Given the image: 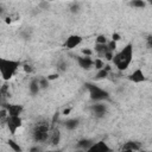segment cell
<instances>
[{"label":"cell","instance_id":"6da1fadb","mask_svg":"<svg viewBox=\"0 0 152 152\" xmlns=\"http://www.w3.org/2000/svg\"><path fill=\"white\" fill-rule=\"evenodd\" d=\"M132 59H133V45L132 44H127L112 58L113 63L120 71L126 70L129 66Z\"/></svg>","mask_w":152,"mask_h":152},{"label":"cell","instance_id":"7a4b0ae2","mask_svg":"<svg viewBox=\"0 0 152 152\" xmlns=\"http://www.w3.org/2000/svg\"><path fill=\"white\" fill-rule=\"evenodd\" d=\"M19 65H20L19 61L7 59V58L0 57V74H1V77L5 81L11 80L14 76V74L17 72V70L19 69Z\"/></svg>","mask_w":152,"mask_h":152},{"label":"cell","instance_id":"3957f363","mask_svg":"<svg viewBox=\"0 0 152 152\" xmlns=\"http://www.w3.org/2000/svg\"><path fill=\"white\" fill-rule=\"evenodd\" d=\"M86 86L89 90V95H90V99L93 101H102V100L109 99V94L104 89H102V88H100L93 83H86Z\"/></svg>","mask_w":152,"mask_h":152},{"label":"cell","instance_id":"277c9868","mask_svg":"<svg viewBox=\"0 0 152 152\" xmlns=\"http://www.w3.org/2000/svg\"><path fill=\"white\" fill-rule=\"evenodd\" d=\"M21 118L20 115H7L6 118V125L11 132V134H15L17 129L21 127Z\"/></svg>","mask_w":152,"mask_h":152},{"label":"cell","instance_id":"5b68a950","mask_svg":"<svg viewBox=\"0 0 152 152\" xmlns=\"http://www.w3.org/2000/svg\"><path fill=\"white\" fill-rule=\"evenodd\" d=\"M83 38L78 34H71L66 38V40L64 42V48L66 50H71V49H75L76 46H78L81 43H82Z\"/></svg>","mask_w":152,"mask_h":152},{"label":"cell","instance_id":"8992f818","mask_svg":"<svg viewBox=\"0 0 152 152\" xmlns=\"http://www.w3.org/2000/svg\"><path fill=\"white\" fill-rule=\"evenodd\" d=\"M90 112H91V114H93L95 118H97V119L103 118V116L106 115V113H107V106L103 104V103H95V104H91V106H90Z\"/></svg>","mask_w":152,"mask_h":152},{"label":"cell","instance_id":"52a82bcc","mask_svg":"<svg viewBox=\"0 0 152 152\" xmlns=\"http://www.w3.org/2000/svg\"><path fill=\"white\" fill-rule=\"evenodd\" d=\"M128 80L133 83H141V82H145L146 81V76L144 74V71L139 68L137 70H134L129 76H128Z\"/></svg>","mask_w":152,"mask_h":152},{"label":"cell","instance_id":"ba28073f","mask_svg":"<svg viewBox=\"0 0 152 152\" xmlns=\"http://www.w3.org/2000/svg\"><path fill=\"white\" fill-rule=\"evenodd\" d=\"M76 59H77V63H78V65H80L82 69L89 70L90 68H93L94 61L90 58V56H78Z\"/></svg>","mask_w":152,"mask_h":152},{"label":"cell","instance_id":"9c48e42d","mask_svg":"<svg viewBox=\"0 0 152 152\" xmlns=\"http://www.w3.org/2000/svg\"><path fill=\"white\" fill-rule=\"evenodd\" d=\"M49 132H50V131H49ZM49 132L33 129V132H32L33 140H34L36 142H46V141H48V138H49Z\"/></svg>","mask_w":152,"mask_h":152},{"label":"cell","instance_id":"30bf717a","mask_svg":"<svg viewBox=\"0 0 152 152\" xmlns=\"http://www.w3.org/2000/svg\"><path fill=\"white\" fill-rule=\"evenodd\" d=\"M88 151H90V152H107V151H110V147L104 141H99V142H94Z\"/></svg>","mask_w":152,"mask_h":152},{"label":"cell","instance_id":"8fae6325","mask_svg":"<svg viewBox=\"0 0 152 152\" xmlns=\"http://www.w3.org/2000/svg\"><path fill=\"white\" fill-rule=\"evenodd\" d=\"M59 140H61V132H59V129L53 128V129L51 131V133L49 132L48 141H49L51 145H53V146L58 145V144H59Z\"/></svg>","mask_w":152,"mask_h":152},{"label":"cell","instance_id":"7c38bea8","mask_svg":"<svg viewBox=\"0 0 152 152\" xmlns=\"http://www.w3.org/2000/svg\"><path fill=\"white\" fill-rule=\"evenodd\" d=\"M5 109L7 110L8 115H20L24 107L21 104H6Z\"/></svg>","mask_w":152,"mask_h":152},{"label":"cell","instance_id":"4fadbf2b","mask_svg":"<svg viewBox=\"0 0 152 152\" xmlns=\"http://www.w3.org/2000/svg\"><path fill=\"white\" fill-rule=\"evenodd\" d=\"M140 142L138 141H127L121 146L122 151H139L140 150Z\"/></svg>","mask_w":152,"mask_h":152},{"label":"cell","instance_id":"5bb4252c","mask_svg":"<svg viewBox=\"0 0 152 152\" xmlns=\"http://www.w3.org/2000/svg\"><path fill=\"white\" fill-rule=\"evenodd\" d=\"M28 90H30V94L31 95H37L39 91H40V87H39V84H38V80L37 78H34V80H32L31 82H30V84H28Z\"/></svg>","mask_w":152,"mask_h":152},{"label":"cell","instance_id":"9a60e30c","mask_svg":"<svg viewBox=\"0 0 152 152\" xmlns=\"http://www.w3.org/2000/svg\"><path fill=\"white\" fill-rule=\"evenodd\" d=\"M93 144H94V141H93V140H90V139H81V140L77 142V145H76V146H77L78 148H81V150L88 151Z\"/></svg>","mask_w":152,"mask_h":152},{"label":"cell","instance_id":"2e32d148","mask_svg":"<svg viewBox=\"0 0 152 152\" xmlns=\"http://www.w3.org/2000/svg\"><path fill=\"white\" fill-rule=\"evenodd\" d=\"M78 125H80V120L78 119H69V120H66L64 122V127L66 129H69V131H72V129L77 128Z\"/></svg>","mask_w":152,"mask_h":152},{"label":"cell","instance_id":"e0dca14e","mask_svg":"<svg viewBox=\"0 0 152 152\" xmlns=\"http://www.w3.org/2000/svg\"><path fill=\"white\" fill-rule=\"evenodd\" d=\"M95 51L100 55V56H103L106 51H108V46H107V43L106 44H97L95 45Z\"/></svg>","mask_w":152,"mask_h":152},{"label":"cell","instance_id":"ac0fdd59","mask_svg":"<svg viewBox=\"0 0 152 152\" xmlns=\"http://www.w3.org/2000/svg\"><path fill=\"white\" fill-rule=\"evenodd\" d=\"M129 6H132L134 8H145L146 2H145V0H131Z\"/></svg>","mask_w":152,"mask_h":152},{"label":"cell","instance_id":"d6986e66","mask_svg":"<svg viewBox=\"0 0 152 152\" xmlns=\"http://www.w3.org/2000/svg\"><path fill=\"white\" fill-rule=\"evenodd\" d=\"M49 80H48V77H39L38 78V84H39V87H40V90L42 89H48L49 88Z\"/></svg>","mask_w":152,"mask_h":152},{"label":"cell","instance_id":"ffe728a7","mask_svg":"<svg viewBox=\"0 0 152 152\" xmlns=\"http://www.w3.org/2000/svg\"><path fill=\"white\" fill-rule=\"evenodd\" d=\"M56 68H57V70H58V71H61V72H64V71L68 69V63H66L65 61L61 59V61H58V62H57V65H56Z\"/></svg>","mask_w":152,"mask_h":152},{"label":"cell","instance_id":"44dd1931","mask_svg":"<svg viewBox=\"0 0 152 152\" xmlns=\"http://www.w3.org/2000/svg\"><path fill=\"white\" fill-rule=\"evenodd\" d=\"M108 70H106L104 68H102V69H100V70H97V74H96V76H95V78L96 80H102V78H106L107 76H108Z\"/></svg>","mask_w":152,"mask_h":152},{"label":"cell","instance_id":"7402d4cb","mask_svg":"<svg viewBox=\"0 0 152 152\" xmlns=\"http://www.w3.org/2000/svg\"><path fill=\"white\" fill-rule=\"evenodd\" d=\"M7 144H8V146L13 150V151H15V152H20L21 151V147L14 141V140H12V139H8L7 140Z\"/></svg>","mask_w":152,"mask_h":152},{"label":"cell","instance_id":"603a6c76","mask_svg":"<svg viewBox=\"0 0 152 152\" xmlns=\"http://www.w3.org/2000/svg\"><path fill=\"white\" fill-rule=\"evenodd\" d=\"M69 10H70L71 13L76 14V13H78V12L81 11V5H80L78 2H72V4L69 6Z\"/></svg>","mask_w":152,"mask_h":152},{"label":"cell","instance_id":"cb8c5ba5","mask_svg":"<svg viewBox=\"0 0 152 152\" xmlns=\"http://www.w3.org/2000/svg\"><path fill=\"white\" fill-rule=\"evenodd\" d=\"M31 36H32V31L28 30V28H25V30H23V31L20 32V37H21L24 40H28V39L31 38Z\"/></svg>","mask_w":152,"mask_h":152},{"label":"cell","instance_id":"d4e9b609","mask_svg":"<svg viewBox=\"0 0 152 152\" xmlns=\"http://www.w3.org/2000/svg\"><path fill=\"white\" fill-rule=\"evenodd\" d=\"M93 65L95 66V69L100 70V69H102V68L104 66V63H103V61H102L101 58H96V59L94 61V64H93Z\"/></svg>","mask_w":152,"mask_h":152},{"label":"cell","instance_id":"484cf974","mask_svg":"<svg viewBox=\"0 0 152 152\" xmlns=\"http://www.w3.org/2000/svg\"><path fill=\"white\" fill-rule=\"evenodd\" d=\"M38 6H39L40 10H49L50 8V2L48 0H42Z\"/></svg>","mask_w":152,"mask_h":152},{"label":"cell","instance_id":"4316f807","mask_svg":"<svg viewBox=\"0 0 152 152\" xmlns=\"http://www.w3.org/2000/svg\"><path fill=\"white\" fill-rule=\"evenodd\" d=\"M96 43H97V44H106V43H107V38H106V36H104V34H100V36H97V38H96Z\"/></svg>","mask_w":152,"mask_h":152},{"label":"cell","instance_id":"83f0119b","mask_svg":"<svg viewBox=\"0 0 152 152\" xmlns=\"http://www.w3.org/2000/svg\"><path fill=\"white\" fill-rule=\"evenodd\" d=\"M107 46H108V50H110V51L114 52V50L116 49V42H114V40L107 42Z\"/></svg>","mask_w":152,"mask_h":152},{"label":"cell","instance_id":"f1b7e54d","mask_svg":"<svg viewBox=\"0 0 152 152\" xmlns=\"http://www.w3.org/2000/svg\"><path fill=\"white\" fill-rule=\"evenodd\" d=\"M113 56H114V53H113V51H110V50L106 51V52H104V55H103V57H104L107 61H112Z\"/></svg>","mask_w":152,"mask_h":152},{"label":"cell","instance_id":"f546056e","mask_svg":"<svg viewBox=\"0 0 152 152\" xmlns=\"http://www.w3.org/2000/svg\"><path fill=\"white\" fill-rule=\"evenodd\" d=\"M23 69H24V71H25L26 74H31V72L33 71V68H32V65H31V64H24Z\"/></svg>","mask_w":152,"mask_h":152},{"label":"cell","instance_id":"4dcf8cb0","mask_svg":"<svg viewBox=\"0 0 152 152\" xmlns=\"http://www.w3.org/2000/svg\"><path fill=\"white\" fill-rule=\"evenodd\" d=\"M121 39V36L119 34V33H113V36H112V40H114V42H119Z\"/></svg>","mask_w":152,"mask_h":152},{"label":"cell","instance_id":"1f68e13d","mask_svg":"<svg viewBox=\"0 0 152 152\" xmlns=\"http://www.w3.org/2000/svg\"><path fill=\"white\" fill-rule=\"evenodd\" d=\"M82 53H83L84 56H91L93 51H91L90 49H83V50H82Z\"/></svg>","mask_w":152,"mask_h":152},{"label":"cell","instance_id":"d6a6232c","mask_svg":"<svg viewBox=\"0 0 152 152\" xmlns=\"http://www.w3.org/2000/svg\"><path fill=\"white\" fill-rule=\"evenodd\" d=\"M56 78H58V74H51V75L48 76L49 81H52V80H56Z\"/></svg>","mask_w":152,"mask_h":152},{"label":"cell","instance_id":"836d02e7","mask_svg":"<svg viewBox=\"0 0 152 152\" xmlns=\"http://www.w3.org/2000/svg\"><path fill=\"white\" fill-rule=\"evenodd\" d=\"M70 110H71L70 108H66V109H64V110H63V114H64V115H68V114L70 113Z\"/></svg>","mask_w":152,"mask_h":152},{"label":"cell","instance_id":"e575fe53","mask_svg":"<svg viewBox=\"0 0 152 152\" xmlns=\"http://www.w3.org/2000/svg\"><path fill=\"white\" fill-rule=\"evenodd\" d=\"M39 150H40V148H39L38 146H36V147H32V148H30V151H31V152H34V151H39Z\"/></svg>","mask_w":152,"mask_h":152},{"label":"cell","instance_id":"d590c367","mask_svg":"<svg viewBox=\"0 0 152 152\" xmlns=\"http://www.w3.org/2000/svg\"><path fill=\"white\" fill-rule=\"evenodd\" d=\"M2 12H4V10H2V7H0V14H1Z\"/></svg>","mask_w":152,"mask_h":152},{"label":"cell","instance_id":"8d00e7d4","mask_svg":"<svg viewBox=\"0 0 152 152\" xmlns=\"http://www.w3.org/2000/svg\"><path fill=\"white\" fill-rule=\"evenodd\" d=\"M1 96H2V94H1V91H0V99H1Z\"/></svg>","mask_w":152,"mask_h":152},{"label":"cell","instance_id":"74e56055","mask_svg":"<svg viewBox=\"0 0 152 152\" xmlns=\"http://www.w3.org/2000/svg\"><path fill=\"white\" fill-rule=\"evenodd\" d=\"M48 1H52V0H48Z\"/></svg>","mask_w":152,"mask_h":152}]
</instances>
